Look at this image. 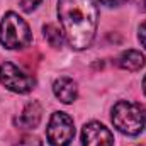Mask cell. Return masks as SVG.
Instances as JSON below:
<instances>
[{
  "label": "cell",
  "instance_id": "cell-1",
  "mask_svg": "<svg viewBox=\"0 0 146 146\" xmlns=\"http://www.w3.org/2000/svg\"><path fill=\"white\" fill-rule=\"evenodd\" d=\"M58 17L65 39L73 49H85L97 33L99 12L94 0H58Z\"/></svg>",
  "mask_w": 146,
  "mask_h": 146
},
{
  "label": "cell",
  "instance_id": "cell-2",
  "mask_svg": "<svg viewBox=\"0 0 146 146\" xmlns=\"http://www.w3.org/2000/svg\"><path fill=\"white\" fill-rule=\"evenodd\" d=\"M112 122L122 134L138 136L145 129L146 109L138 102L121 100L112 109Z\"/></svg>",
  "mask_w": 146,
  "mask_h": 146
},
{
  "label": "cell",
  "instance_id": "cell-3",
  "mask_svg": "<svg viewBox=\"0 0 146 146\" xmlns=\"http://www.w3.org/2000/svg\"><path fill=\"white\" fill-rule=\"evenodd\" d=\"M0 42L7 49H24L33 42L27 22L14 12L5 14L0 22Z\"/></svg>",
  "mask_w": 146,
  "mask_h": 146
},
{
  "label": "cell",
  "instance_id": "cell-4",
  "mask_svg": "<svg viewBox=\"0 0 146 146\" xmlns=\"http://www.w3.org/2000/svg\"><path fill=\"white\" fill-rule=\"evenodd\" d=\"M0 83L15 94H27L36 87V78L22 72L14 63L5 61L0 65Z\"/></svg>",
  "mask_w": 146,
  "mask_h": 146
},
{
  "label": "cell",
  "instance_id": "cell-5",
  "mask_svg": "<svg viewBox=\"0 0 146 146\" xmlns=\"http://www.w3.org/2000/svg\"><path fill=\"white\" fill-rule=\"evenodd\" d=\"M46 136L51 146H68L75 136L73 119L65 112H54L49 119Z\"/></svg>",
  "mask_w": 146,
  "mask_h": 146
},
{
  "label": "cell",
  "instance_id": "cell-6",
  "mask_svg": "<svg viewBox=\"0 0 146 146\" xmlns=\"http://www.w3.org/2000/svg\"><path fill=\"white\" fill-rule=\"evenodd\" d=\"M114 136L100 122H88L82 129V146H112Z\"/></svg>",
  "mask_w": 146,
  "mask_h": 146
},
{
  "label": "cell",
  "instance_id": "cell-7",
  "mask_svg": "<svg viewBox=\"0 0 146 146\" xmlns=\"http://www.w3.org/2000/svg\"><path fill=\"white\" fill-rule=\"evenodd\" d=\"M41 115H42L41 104L37 100H33V102H29L24 107L22 114L19 117H15L14 124L19 129H34V127H37V124L41 122Z\"/></svg>",
  "mask_w": 146,
  "mask_h": 146
},
{
  "label": "cell",
  "instance_id": "cell-8",
  "mask_svg": "<svg viewBox=\"0 0 146 146\" xmlns=\"http://www.w3.org/2000/svg\"><path fill=\"white\" fill-rule=\"evenodd\" d=\"M53 92L63 104H72L78 95V87L72 78L61 76L53 83Z\"/></svg>",
  "mask_w": 146,
  "mask_h": 146
},
{
  "label": "cell",
  "instance_id": "cell-9",
  "mask_svg": "<svg viewBox=\"0 0 146 146\" xmlns=\"http://www.w3.org/2000/svg\"><path fill=\"white\" fill-rule=\"evenodd\" d=\"M145 54L136 49H127L117 58V65L127 72H138L145 66Z\"/></svg>",
  "mask_w": 146,
  "mask_h": 146
},
{
  "label": "cell",
  "instance_id": "cell-10",
  "mask_svg": "<svg viewBox=\"0 0 146 146\" xmlns=\"http://www.w3.org/2000/svg\"><path fill=\"white\" fill-rule=\"evenodd\" d=\"M42 33H44V39L48 41L49 46L53 48H61L63 42H65V34L61 29H58L54 24H48L42 27Z\"/></svg>",
  "mask_w": 146,
  "mask_h": 146
},
{
  "label": "cell",
  "instance_id": "cell-11",
  "mask_svg": "<svg viewBox=\"0 0 146 146\" xmlns=\"http://www.w3.org/2000/svg\"><path fill=\"white\" fill-rule=\"evenodd\" d=\"M14 146H42V143H41V139L37 136L26 134V136H22Z\"/></svg>",
  "mask_w": 146,
  "mask_h": 146
},
{
  "label": "cell",
  "instance_id": "cell-12",
  "mask_svg": "<svg viewBox=\"0 0 146 146\" xmlns=\"http://www.w3.org/2000/svg\"><path fill=\"white\" fill-rule=\"evenodd\" d=\"M39 3H41V0H21V9L24 12H33Z\"/></svg>",
  "mask_w": 146,
  "mask_h": 146
},
{
  "label": "cell",
  "instance_id": "cell-13",
  "mask_svg": "<svg viewBox=\"0 0 146 146\" xmlns=\"http://www.w3.org/2000/svg\"><path fill=\"white\" fill-rule=\"evenodd\" d=\"M138 36H139V41H141V44H143V46L146 48V21L143 22V24H141V26H139V34H138Z\"/></svg>",
  "mask_w": 146,
  "mask_h": 146
},
{
  "label": "cell",
  "instance_id": "cell-14",
  "mask_svg": "<svg viewBox=\"0 0 146 146\" xmlns=\"http://www.w3.org/2000/svg\"><path fill=\"white\" fill-rule=\"evenodd\" d=\"M102 5H107V7H117V5H122L126 0H99Z\"/></svg>",
  "mask_w": 146,
  "mask_h": 146
},
{
  "label": "cell",
  "instance_id": "cell-15",
  "mask_svg": "<svg viewBox=\"0 0 146 146\" xmlns=\"http://www.w3.org/2000/svg\"><path fill=\"white\" fill-rule=\"evenodd\" d=\"M136 5H138L143 12H146V0H136Z\"/></svg>",
  "mask_w": 146,
  "mask_h": 146
},
{
  "label": "cell",
  "instance_id": "cell-16",
  "mask_svg": "<svg viewBox=\"0 0 146 146\" xmlns=\"http://www.w3.org/2000/svg\"><path fill=\"white\" fill-rule=\"evenodd\" d=\"M143 92H145V95H146V75H145V78H143Z\"/></svg>",
  "mask_w": 146,
  "mask_h": 146
}]
</instances>
